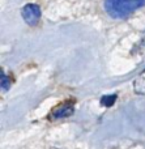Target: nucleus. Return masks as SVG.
Listing matches in <instances>:
<instances>
[{
    "label": "nucleus",
    "instance_id": "obj_7",
    "mask_svg": "<svg viewBox=\"0 0 145 149\" xmlns=\"http://www.w3.org/2000/svg\"><path fill=\"white\" fill-rule=\"evenodd\" d=\"M9 86H10L9 80H8V77L5 76L4 72L1 71V90L3 92H7V90L9 89Z\"/></svg>",
    "mask_w": 145,
    "mask_h": 149
},
{
    "label": "nucleus",
    "instance_id": "obj_5",
    "mask_svg": "<svg viewBox=\"0 0 145 149\" xmlns=\"http://www.w3.org/2000/svg\"><path fill=\"white\" fill-rule=\"evenodd\" d=\"M133 90L137 94L145 95V71H143L133 81Z\"/></svg>",
    "mask_w": 145,
    "mask_h": 149
},
{
    "label": "nucleus",
    "instance_id": "obj_1",
    "mask_svg": "<svg viewBox=\"0 0 145 149\" xmlns=\"http://www.w3.org/2000/svg\"><path fill=\"white\" fill-rule=\"evenodd\" d=\"M144 5L145 0H105L103 3L106 13L112 18H126Z\"/></svg>",
    "mask_w": 145,
    "mask_h": 149
},
{
    "label": "nucleus",
    "instance_id": "obj_8",
    "mask_svg": "<svg viewBox=\"0 0 145 149\" xmlns=\"http://www.w3.org/2000/svg\"><path fill=\"white\" fill-rule=\"evenodd\" d=\"M51 149H56V148H51Z\"/></svg>",
    "mask_w": 145,
    "mask_h": 149
},
{
    "label": "nucleus",
    "instance_id": "obj_2",
    "mask_svg": "<svg viewBox=\"0 0 145 149\" xmlns=\"http://www.w3.org/2000/svg\"><path fill=\"white\" fill-rule=\"evenodd\" d=\"M21 16H22L24 21L29 26H35L39 22V18H41V9H39V7L37 4L29 3V4L22 7Z\"/></svg>",
    "mask_w": 145,
    "mask_h": 149
},
{
    "label": "nucleus",
    "instance_id": "obj_6",
    "mask_svg": "<svg viewBox=\"0 0 145 149\" xmlns=\"http://www.w3.org/2000/svg\"><path fill=\"white\" fill-rule=\"evenodd\" d=\"M118 95L117 94H107V95H103V97L101 98V103L103 106H106V107H110V106H112L115 103V101H117Z\"/></svg>",
    "mask_w": 145,
    "mask_h": 149
},
{
    "label": "nucleus",
    "instance_id": "obj_4",
    "mask_svg": "<svg viewBox=\"0 0 145 149\" xmlns=\"http://www.w3.org/2000/svg\"><path fill=\"white\" fill-rule=\"evenodd\" d=\"M131 55L137 60H144L145 59V31L143 33L141 38L139 39V42L133 46L132 51H131Z\"/></svg>",
    "mask_w": 145,
    "mask_h": 149
},
{
    "label": "nucleus",
    "instance_id": "obj_3",
    "mask_svg": "<svg viewBox=\"0 0 145 149\" xmlns=\"http://www.w3.org/2000/svg\"><path fill=\"white\" fill-rule=\"evenodd\" d=\"M75 111V106L72 102H64L62 105H59L56 109H54L51 113V116L55 119H60V118H67V116L72 115Z\"/></svg>",
    "mask_w": 145,
    "mask_h": 149
}]
</instances>
